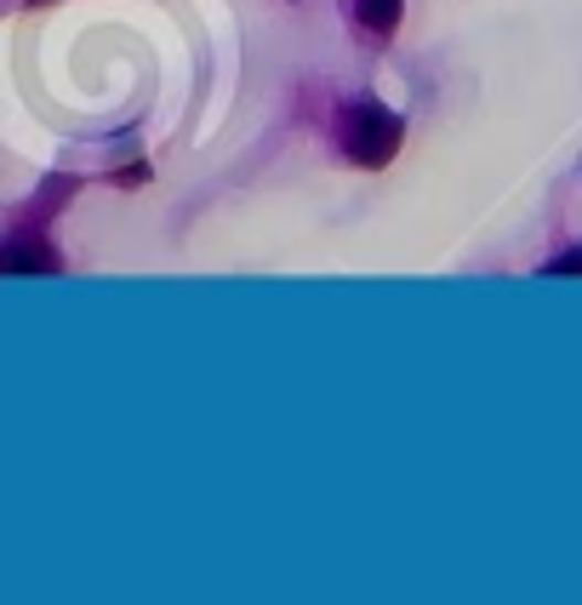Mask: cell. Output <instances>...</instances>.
<instances>
[{"instance_id":"cell-4","label":"cell","mask_w":582,"mask_h":605,"mask_svg":"<svg viewBox=\"0 0 582 605\" xmlns=\"http://www.w3.org/2000/svg\"><path fill=\"white\" fill-rule=\"evenodd\" d=\"M548 275H560V280L582 275V246H576V252H565V257H554V263H548Z\"/></svg>"},{"instance_id":"cell-1","label":"cell","mask_w":582,"mask_h":605,"mask_svg":"<svg viewBox=\"0 0 582 605\" xmlns=\"http://www.w3.org/2000/svg\"><path fill=\"white\" fill-rule=\"evenodd\" d=\"M342 138H349V155L360 166H383L394 149H400V120L383 109V104H355L349 109V126H342Z\"/></svg>"},{"instance_id":"cell-3","label":"cell","mask_w":582,"mask_h":605,"mask_svg":"<svg viewBox=\"0 0 582 605\" xmlns=\"http://www.w3.org/2000/svg\"><path fill=\"white\" fill-rule=\"evenodd\" d=\"M360 18L377 29V35H389V29L400 23V0H360Z\"/></svg>"},{"instance_id":"cell-2","label":"cell","mask_w":582,"mask_h":605,"mask_svg":"<svg viewBox=\"0 0 582 605\" xmlns=\"http://www.w3.org/2000/svg\"><path fill=\"white\" fill-rule=\"evenodd\" d=\"M52 257L46 252H29V246H12V252H0V275H46Z\"/></svg>"}]
</instances>
